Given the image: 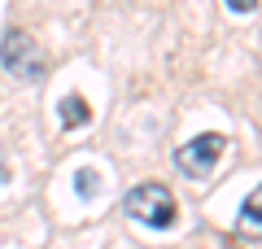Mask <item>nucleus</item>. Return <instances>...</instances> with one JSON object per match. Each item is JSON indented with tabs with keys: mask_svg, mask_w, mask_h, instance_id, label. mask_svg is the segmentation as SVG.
Wrapping results in <instances>:
<instances>
[{
	"mask_svg": "<svg viewBox=\"0 0 262 249\" xmlns=\"http://www.w3.org/2000/svg\"><path fill=\"white\" fill-rule=\"evenodd\" d=\"M122 210L136 223L158 227V232H170L179 223V201H175V193L166 184H136L127 193V201H122Z\"/></svg>",
	"mask_w": 262,
	"mask_h": 249,
	"instance_id": "obj_1",
	"label": "nucleus"
},
{
	"mask_svg": "<svg viewBox=\"0 0 262 249\" xmlns=\"http://www.w3.org/2000/svg\"><path fill=\"white\" fill-rule=\"evenodd\" d=\"M0 61H5V70L13 74V79L22 83H39L44 79V53L35 48V39L27 35V31H5V39H0Z\"/></svg>",
	"mask_w": 262,
	"mask_h": 249,
	"instance_id": "obj_2",
	"label": "nucleus"
},
{
	"mask_svg": "<svg viewBox=\"0 0 262 249\" xmlns=\"http://www.w3.org/2000/svg\"><path fill=\"white\" fill-rule=\"evenodd\" d=\"M223 149H227V136H219V131H201L196 140H188V144L175 149V166L184 171L188 179H206L210 171L219 166Z\"/></svg>",
	"mask_w": 262,
	"mask_h": 249,
	"instance_id": "obj_3",
	"label": "nucleus"
},
{
	"mask_svg": "<svg viewBox=\"0 0 262 249\" xmlns=\"http://www.w3.org/2000/svg\"><path fill=\"white\" fill-rule=\"evenodd\" d=\"M236 236L241 240H262V184L245 197L241 214H236Z\"/></svg>",
	"mask_w": 262,
	"mask_h": 249,
	"instance_id": "obj_4",
	"label": "nucleus"
},
{
	"mask_svg": "<svg viewBox=\"0 0 262 249\" xmlns=\"http://www.w3.org/2000/svg\"><path fill=\"white\" fill-rule=\"evenodd\" d=\"M57 114H61V127H83V122H92V105L83 101L79 92L61 96V105H57Z\"/></svg>",
	"mask_w": 262,
	"mask_h": 249,
	"instance_id": "obj_5",
	"label": "nucleus"
},
{
	"mask_svg": "<svg viewBox=\"0 0 262 249\" xmlns=\"http://www.w3.org/2000/svg\"><path fill=\"white\" fill-rule=\"evenodd\" d=\"M75 188H79V197H96V193H101V179H96V171H88V166H83V171L75 175Z\"/></svg>",
	"mask_w": 262,
	"mask_h": 249,
	"instance_id": "obj_6",
	"label": "nucleus"
},
{
	"mask_svg": "<svg viewBox=\"0 0 262 249\" xmlns=\"http://www.w3.org/2000/svg\"><path fill=\"white\" fill-rule=\"evenodd\" d=\"M227 9H232V13H253V9H258V0H227Z\"/></svg>",
	"mask_w": 262,
	"mask_h": 249,
	"instance_id": "obj_7",
	"label": "nucleus"
}]
</instances>
